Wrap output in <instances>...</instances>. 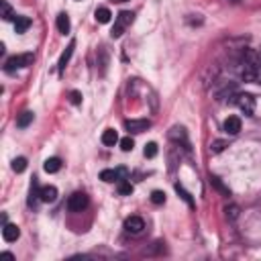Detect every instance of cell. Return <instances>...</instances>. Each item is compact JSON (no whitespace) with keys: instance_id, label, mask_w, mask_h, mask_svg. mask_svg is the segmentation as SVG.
<instances>
[{"instance_id":"52a82bcc","label":"cell","mask_w":261,"mask_h":261,"mask_svg":"<svg viewBox=\"0 0 261 261\" xmlns=\"http://www.w3.org/2000/svg\"><path fill=\"white\" fill-rule=\"evenodd\" d=\"M125 176H127V169H125V167H120V169H104V171H100V180H102V182H108V184L125 180Z\"/></svg>"},{"instance_id":"ac0fdd59","label":"cell","mask_w":261,"mask_h":261,"mask_svg":"<svg viewBox=\"0 0 261 261\" xmlns=\"http://www.w3.org/2000/svg\"><path fill=\"white\" fill-rule=\"evenodd\" d=\"M176 192L180 194V198L190 206V208H194L196 204H194V198H192V194H190V192H186V190H184V186L182 184H176Z\"/></svg>"},{"instance_id":"f1b7e54d","label":"cell","mask_w":261,"mask_h":261,"mask_svg":"<svg viewBox=\"0 0 261 261\" xmlns=\"http://www.w3.org/2000/svg\"><path fill=\"white\" fill-rule=\"evenodd\" d=\"M155 155H157V145H155V143H147L145 145V157H155Z\"/></svg>"},{"instance_id":"83f0119b","label":"cell","mask_w":261,"mask_h":261,"mask_svg":"<svg viewBox=\"0 0 261 261\" xmlns=\"http://www.w3.org/2000/svg\"><path fill=\"white\" fill-rule=\"evenodd\" d=\"M224 212H227V216H229L231 220H235V218L239 216V206H237V204H231V206L224 208Z\"/></svg>"},{"instance_id":"484cf974","label":"cell","mask_w":261,"mask_h":261,"mask_svg":"<svg viewBox=\"0 0 261 261\" xmlns=\"http://www.w3.org/2000/svg\"><path fill=\"white\" fill-rule=\"evenodd\" d=\"M37 198H39V190H37V182L33 180V184H31V196H29V204L33 206L35 202H37Z\"/></svg>"},{"instance_id":"277c9868","label":"cell","mask_w":261,"mask_h":261,"mask_svg":"<svg viewBox=\"0 0 261 261\" xmlns=\"http://www.w3.org/2000/svg\"><path fill=\"white\" fill-rule=\"evenodd\" d=\"M237 106L245 112L247 116H251L253 112H255V98L251 96V94H237L235 96V100H233Z\"/></svg>"},{"instance_id":"4fadbf2b","label":"cell","mask_w":261,"mask_h":261,"mask_svg":"<svg viewBox=\"0 0 261 261\" xmlns=\"http://www.w3.org/2000/svg\"><path fill=\"white\" fill-rule=\"evenodd\" d=\"M118 141H120V139H118V135H116V131H114V129H106V131L102 133V143H104V145L114 147Z\"/></svg>"},{"instance_id":"8992f818","label":"cell","mask_w":261,"mask_h":261,"mask_svg":"<svg viewBox=\"0 0 261 261\" xmlns=\"http://www.w3.org/2000/svg\"><path fill=\"white\" fill-rule=\"evenodd\" d=\"M149 127H151V120L149 118H131V120H127V123H125V129L129 133H143Z\"/></svg>"},{"instance_id":"30bf717a","label":"cell","mask_w":261,"mask_h":261,"mask_svg":"<svg viewBox=\"0 0 261 261\" xmlns=\"http://www.w3.org/2000/svg\"><path fill=\"white\" fill-rule=\"evenodd\" d=\"M39 200L41 202H55L57 200V188L55 186H43L39 190Z\"/></svg>"},{"instance_id":"7a4b0ae2","label":"cell","mask_w":261,"mask_h":261,"mask_svg":"<svg viewBox=\"0 0 261 261\" xmlns=\"http://www.w3.org/2000/svg\"><path fill=\"white\" fill-rule=\"evenodd\" d=\"M135 21V14L133 12H129V10H123V12H118V16H116V21H114V27H112V31H110V35L114 39H118L120 35L125 33V29L131 25Z\"/></svg>"},{"instance_id":"f546056e","label":"cell","mask_w":261,"mask_h":261,"mask_svg":"<svg viewBox=\"0 0 261 261\" xmlns=\"http://www.w3.org/2000/svg\"><path fill=\"white\" fill-rule=\"evenodd\" d=\"M69 100H72V104H82V94L78 90H72L69 92Z\"/></svg>"},{"instance_id":"d4e9b609","label":"cell","mask_w":261,"mask_h":261,"mask_svg":"<svg viewBox=\"0 0 261 261\" xmlns=\"http://www.w3.org/2000/svg\"><path fill=\"white\" fill-rule=\"evenodd\" d=\"M118 143H120V149H123V151H127V153H129V151H133V147H135V141H133L131 137H125V139H120Z\"/></svg>"},{"instance_id":"7402d4cb","label":"cell","mask_w":261,"mask_h":261,"mask_svg":"<svg viewBox=\"0 0 261 261\" xmlns=\"http://www.w3.org/2000/svg\"><path fill=\"white\" fill-rule=\"evenodd\" d=\"M118 194L120 196H131L133 194V184L127 180H120L118 182Z\"/></svg>"},{"instance_id":"4316f807","label":"cell","mask_w":261,"mask_h":261,"mask_svg":"<svg viewBox=\"0 0 261 261\" xmlns=\"http://www.w3.org/2000/svg\"><path fill=\"white\" fill-rule=\"evenodd\" d=\"M151 202L153 204H163L165 202V194L161 192V190H155V192H151Z\"/></svg>"},{"instance_id":"1f68e13d","label":"cell","mask_w":261,"mask_h":261,"mask_svg":"<svg viewBox=\"0 0 261 261\" xmlns=\"http://www.w3.org/2000/svg\"><path fill=\"white\" fill-rule=\"evenodd\" d=\"M231 2H237V0H231Z\"/></svg>"},{"instance_id":"ffe728a7","label":"cell","mask_w":261,"mask_h":261,"mask_svg":"<svg viewBox=\"0 0 261 261\" xmlns=\"http://www.w3.org/2000/svg\"><path fill=\"white\" fill-rule=\"evenodd\" d=\"M33 123V112H23L19 118H16V127H19V129H27L29 125Z\"/></svg>"},{"instance_id":"7c38bea8","label":"cell","mask_w":261,"mask_h":261,"mask_svg":"<svg viewBox=\"0 0 261 261\" xmlns=\"http://www.w3.org/2000/svg\"><path fill=\"white\" fill-rule=\"evenodd\" d=\"M74 47H76V43L72 41V43H69L67 45V49L63 51V53H61V57H59V74H63L65 72V65H67V61H69V57H72V53H74Z\"/></svg>"},{"instance_id":"6da1fadb","label":"cell","mask_w":261,"mask_h":261,"mask_svg":"<svg viewBox=\"0 0 261 261\" xmlns=\"http://www.w3.org/2000/svg\"><path fill=\"white\" fill-rule=\"evenodd\" d=\"M33 61H35V55H33V53H19V55H12V57H8L6 63H4V72L12 74V72H16V69H23V67L33 65Z\"/></svg>"},{"instance_id":"3957f363","label":"cell","mask_w":261,"mask_h":261,"mask_svg":"<svg viewBox=\"0 0 261 261\" xmlns=\"http://www.w3.org/2000/svg\"><path fill=\"white\" fill-rule=\"evenodd\" d=\"M67 208L72 212L86 210V208H88V196H86L84 192H74L72 196H69V200H67Z\"/></svg>"},{"instance_id":"ba28073f","label":"cell","mask_w":261,"mask_h":261,"mask_svg":"<svg viewBox=\"0 0 261 261\" xmlns=\"http://www.w3.org/2000/svg\"><path fill=\"white\" fill-rule=\"evenodd\" d=\"M241 127H243V123H241L239 116H229L227 120H224V125H222V129H224L227 135H239Z\"/></svg>"},{"instance_id":"e0dca14e","label":"cell","mask_w":261,"mask_h":261,"mask_svg":"<svg viewBox=\"0 0 261 261\" xmlns=\"http://www.w3.org/2000/svg\"><path fill=\"white\" fill-rule=\"evenodd\" d=\"M43 169H45L47 173H57V171L61 169V161H59L57 157H49V159L43 163Z\"/></svg>"},{"instance_id":"44dd1931","label":"cell","mask_w":261,"mask_h":261,"mask_svg":"<svg viewBox=\"0 0 261 261\" xmlns=\"http://www.w3.org/2000/svg\"><path fill=\"white\" fill-rule=\"evenodd\" d=\"M210 186H214V188L218 190V192H222L224 196H231V190H229L227 186H224V184L220 182V178H216V176H210Z\"/></svg>"},{"instance_id":"9c48e42d","label":"cell","mask_w":261,"mask_h":261,"mask_svg":"<svg viewBox=\"0 0 261 261\" xmlns=\"http://www.w3.org/2000/svg\"><path fill=\"white\" fill-rule=\"evenodd\" d=\"M19 237H21L19 227H16V224H8V222H4V227H2V239H4L6 243H14Z\"/></svg>"},{"instance_id":"4dcf8cb0","label":"cell","mask_w":261,"mask_h":261,"mask_svg":"<svg viewBox=\"0 0 261 261\" xmlns=\"http://www.w3.org/2000/svg\"><path fill=\"white\" fill-rule=\"evenodd\" d=\"M114 2H127V0H114Z\"/></svg>"},{"instance_id":"cb8c5ba5","label":"cell","mask_w":261,"mask_h":261,"mask_svg":"<svg viewBox=\"0 0 261 261\" xmlns=\"http://www.w3.org/2000/svg\"><path fill=\"white\" fill-rule=\"evenodd\" d=\"M12 169H14L16 173L25 171V169H27V159H25V157H16V159L12 161Z\"/></svg>"},{"instance_id":"d6986e66","label":"cell","mask_w":261,"mask_h":261,"mask_svg":"<svg viewBox=\"0 0 261 261\" xmlns=\"http://www.w3.org/2000/svg\"><path fill=\"white\" fill-rule=\"evenodd\" d=\"M57 31H59L61 35H67V33H69V16H67L65 12H61V14L57 16Z\"/></svg>"},{"instance_id":"9a60e30c","label":"cell","mask_w":261,"mask_h":261,"mask_svg":"<svg viewBox=\"0 0 261 261\" xmlns=\"http://www.w3.org/2000/svg\"><path fill=\"white\" fill-rule=\"evenodd\" d=\"M31 27V19H29V16H16V19H14V31L16 33H25L27 29Z\"/></svg>"},{"instance_id":"5bb4252c","label":"cell","mask_w":261,"mask_h":261,"mask_svg":"<svg viewBox=\"0 0 261 261\" xmlns=\"http://www.w3.org/2000/svg\"><path fill=\"white\" fill-rule=\"evenodd\" d=\"M0 16H2L4 21H14L16 19V14H14V10H12V6L6 2V0H2V2H0Z\"/></svg>"},{"instance_id":"5b68a950","label":"cell","mask_w":261,"mask_h":261,"mask_svg":"<svg viewBox=\"0 0 261 261\" xmlns=\"http://www.w3.org/2000/svg\"><path fill=\"white\" fill-rule=\"evenodd\" d=\"M143 229H145V220L141 216H129L125 220V231L129 235H141Z\"/></svg>"},{"instance_id":"8fae6325","label":"cell","mask_w":261,"mask_h":261,"mask_svg":"<svg viewBox=\"0 0 261 261\" xmlns=\"http://www.w3.org/2000/svg\"><path fill=\"white\" fill-rule=\"evenodd\" d=\"M169 139H171V141H178V143L182 141L186 149L190 147V143H188V137H186V131H184L182 127H173V129L169 131Z\"/></svg>"},{"instance_id":"603a6c76","label":"cell","mask_w":261,"mask_h":261,"mask_svg":"<svg viewBox=\"0 0 261 261\" xmlns=\"http://www.w3.org/2000/svg\"><path fill=\"white\" fill-rule=\"evenodd\" d=\"M227 147H229V141H222V139H216V141H212V145H210V151L216 155V153H222Z\"/></svg>"},{"instance_id":"2e32d148","label":"cell","mask_w":261,"mask_h":261,"mask_svg":"<svg viewBox=\"0 0 261 261\" xmlns=\"http://www.w3.org/2000/svg\"><path fill=\"white\" fill-rule=\"evenodd\" d=\"M94 16H96V21L98 23H102V25H106V23H110V10L106 8V6H100V8H96V12H94Z\"/></svg>"}]
</instances>
